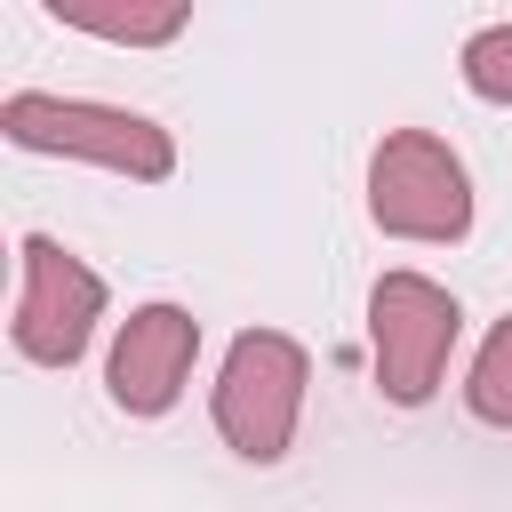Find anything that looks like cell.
<instances>
[{
	"instance_id": "cell-1",
	"label": "cell",
	"mask_w": 512,
	"mask_h": 512,
	"mask_svg": "<svg viewBox=\"0 0 512 512\" xmlns=\"http://www.w3.org/2000/svg\"><path fill=\"white\" fill-rule=\"evenodd\" d=\"M0 136L24 144V152H64V160L136 176V184H160V176L176 168V144H168L160 120H144V112H128V104H96V96L16 88V96L0 104Z\"/></svg>"
},
{
	"instance_id": "cell-2",
	"label": "cell",
	"mask_w": 512,
	"mask_h": 512,
	"mask_svg": "<svg viewBox=\"0 0 512 512\" xmlns=\"http://www.w3.org/2000/svg\"><path fill=\"white\" fill-rule=\"evenodd\" d=\"M304 384H312V360L296 336H280V328L232 336L224 376H216V432L232 440V456L280 464L296 440V416H304Z\"/></svg>"
},
{
	"instance_id": "cell-3",
	"label": "cell",
	"mask_w": 512,
	"mask_h": 512,
	"mask_svg": "<svg viewBox=\"0 0 512 512\" xmlns=\"http://www.w3.org/2000/svg\"><path fill=\"white\" fill-rule=\"evenodd\" d=\"M368 216L392 240H464L472 232V176L432 128H392L368 160Z\"/></svg>"
},
{
	"instance_id": "cell-4",
	"label": "cell",
	"mask_w": 512,
	"mask_h": 512,
	"mask_svg": "<svg viewBox=\"0 0 512 512\" xmlns=\"http://www.w3.org/2000/svg\"><path fill=\"white\" fill-rule=\"evenodd\" d=\"M464 312L440 280L424 272H384L376 296H368V344H376V384L392 408H424L440 392V368H448V344H456Z\"/></svg>"
},
{
	"instance_id": "cell-5",
	"label": "cell",
	"mask_w": 512,
	"mask_h": 512,
	"mask_svg": "<svg viewBox=\"0 0 512 512\" xmlns=\"http://www.w3.org/2000/svg\"><path fill=\"white\" fill-rule=\"evenodd\" d=\"M96 320H104V280H96V272H88L64 240L32 232V240H24L16 320H8L16 352H24V360H40V368H72V360L88 352Z\"/></svg>"
},
{
	"instance_id": "cell-6",
	"label": "cell",
	"mask_w": 512,
	"mask_h": 512,
	"mask_svg": "<svg viewBox=\"0 0 512 512\" xmlns=\"http://www.w3.org/2000/svg\"><path fill=\"white\" fill-rule=\"evenodd\" d=\"M192 352H200V320L184 304H144V312L120 320L104 384H112V400L128 416H168L184 376H192Z\"/></svg>"
},
{
	"instance_id": "cell-7",
	"label": "cell",
	"mask_w": 512,
	"mask_h": 512,
	"mask_svg": "<svg viewBox=\"0 0 512 512\" xmlns=\"http://www.w3.org/2000/svg\"><path fill=\"white\" fill-rule=\"evenodd\" d=\"M48 16H64L72 32H96L112 48H160L184 32V0H152V8H96V0H48Z\"/></svg>"
},
{
	"instance_id": "cell-8",
	"label": "cell",
	"mask_w": 512,
	"mask_h": 512,
	"mask_svg": "<svg viewBox=\"0 0 512 512\" xmlns=\"http://www.w3.org/2000/svg\"><path fill=\"white\" fill-rule=\"evenodd\" d=\"M464 408H472L480 424H504V432H512V320H496V328H488V344L472 352Z\"/></svg>"
},
{
	"instance_id": "cell-9",
	"label": "cell",
	"mask_w": 512,
	"mask_h": 512,
	"mask_svg": "<svg viewBox=\"0 0 512 512\" xmlns=\"http://www.w3.org/2000/svg\"><path fill=\"white\" fill-rule=\"evenodd\" d=\"M464 88L488 104H512V24H488L464 40Z\"/></svg>"
}]
</instances>
